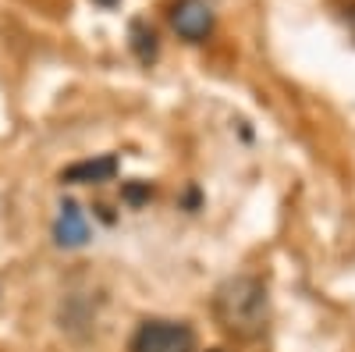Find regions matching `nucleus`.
<instances>
[{"label": "nucleus", "mask_w": 355, "mask_h": 352, "mask_svg": "<svg viewBox=\"0 0 355 352\" xmlns=\"http://www.w3.org/2000/svg\"><path fill=\"white\" fill-rule=\"evenodd\" d=\"M214 317L217 324L239 342H256L270 324V296L266 285L252 274H234L214 292Z\"/></svg>", "instance_id": "f257e3e1"}, {"label": "nucleus", "mask_w": 355, "mask_h": 352, "mask_svg": "<svg viewBox=\"0 0 355 352\" xmlns=\"http://www.w3.org/2000/svg\"><path fill=\"white\" fill-rule=\"evenodd\" d=\"M132 352H196V335L189 324L146 320L132 335Z\"/></svg>", "instance_id": "f03ea898"}, {"label": "nucleus", "mask_w": 355, "mask_h": 352, "mask_svg": "<svg viewBox=\"0 0 355 352\" xmlns=\"http://www.w3.org/2000/svg\"><path fill=\"white\" fill-rule=\"evenodd\" d=\"M171 25L178 36L199 43L214 33V8L206 0H178L171 8Z\"/></svg>", "instance_id": "7ed1b4c3"}, {"label": "nucleus", "mask_w": 355, "mask_h": 352, "mask_svg": "<svg viewBox=\"0 0 355 352\" xmlns=\"http://www.w3.org/2000/svg\"><path fill=\"white\" fill-rule=\"evenodd\" d=\"M117 174V160L114 157H96V160H78L71 167L61 171V182L68 185H93V182H110Z\"/></svg>", "instance_id": "20e7f679"}, {"label": "nucleus", "mask_w": 355, "mask_h": 352, "mask_svg": "<svg viewBox=\"0 0 355 352\" xmlns=\"http://www.w3.org/2000/svg\"><path fill=\"white\" fill-rule=\"evenodd\" d=\"M53 239H57V246H68V249L89 242V224H85V217L75 203H64L61 207V217L53 224Z\"/></svg>", "instance_id": "39448f33"}, {"label": "nucleus", "mask_w": 355, "mask_h": 352, "mask_svg": "<svg viewBox=\"0 0 355 352\" xmlns=\"http://www.w3.org/2000/svg\"><path fill=\"white\" fill-rule=\"evenodd\" d=\"M132 47H135V57L142 65H150L153 57H157V33L150 25H142V22H135L132 25Z\"/></svg>", "instance_id": "423d86ee"}, {"label": "nucleus", "mask_w": 355, "mask_h": 352, "mask_svg": "<svg viewBox=\"0 0 355 352\" xmlns=\"http://www.w3.org/2000/svg\"><path fill=\"white\" fill-rule=\"evenodd\" d=\"M345 25H348V33H352V40H355V4L345 8Z\"/></svg>", "instance_id": "0eeeda50"}]
</instances>
